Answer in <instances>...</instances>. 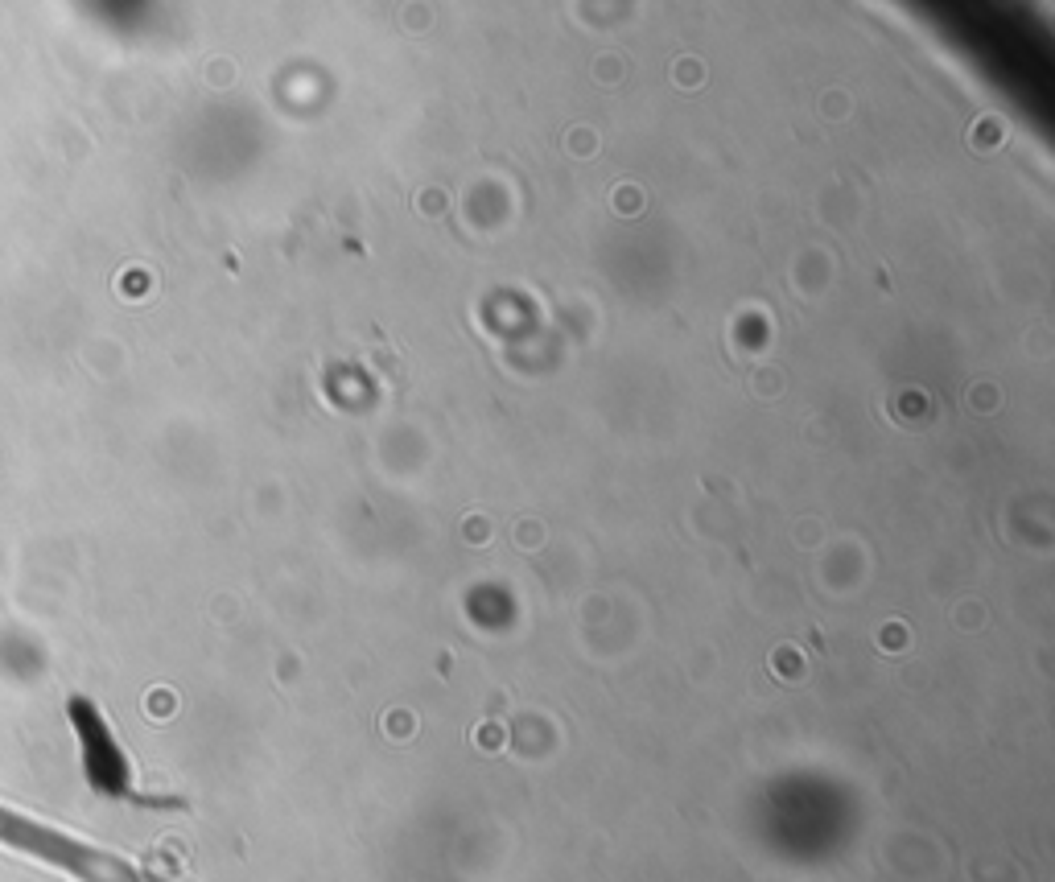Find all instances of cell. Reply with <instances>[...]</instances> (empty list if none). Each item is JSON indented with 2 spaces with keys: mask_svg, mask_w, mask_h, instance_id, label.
Listing matches in <instances>:
<instances>
[{
  "mask_svg": "<svg viewBox=\"0 0 1055 882\" xmlns=\"http://www.w3.org/2000/svg\"><path fill=\"white\" fill-rule=\"evenodd\" d=\"M0 850H9L33 866L58 870L75 882H174L141 862H132L120 850H108V845L62 829L54 821H42L5 800H0Z\"/></svg>",
  "mask_w": 1055,
  "mask_h": 882,
  "instance_id": "cell-1",
  "label": "cell"
}]
</instances>
